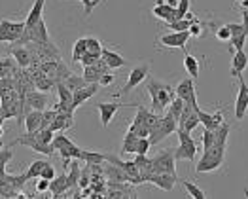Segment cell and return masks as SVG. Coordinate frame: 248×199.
<instances>
[{"label":"cell","instance_id":"22","mask_svg":"<svg viewBox=\"0 0 248 199\" xmlns=\"http://www.w3.org/2000/svg\"><path fill=\"white\" fill-rule=\"evenodd\" d=\"M40 123H42V112L40 110H29L25 112V118H23V125L29 133H34L40 129Z\"/></svg>","mask_w":248,"mask_h":199},{"label":"cell","instance_id":"49","mask_svg":"<svg viewBox=\"0 0 248 199\" xmlns=\"http://www.w3.org/2000/svg\"><path fill=\"white\" fill-rule=\"evenodd\" d=\"M80 2L83 4V14L89 16V14L95 10V6H99L103 0H80Z\"/></svg>","mask_w":248,"mask_h":199},{"label":"cell","instance_id":"56","mask_svg":"<svg viewBox=\"0 0 248 199\" xmlns=\"http://www.w3.org/2000/svg\"><path fill=\"white\" fill-rule=\"evenodd\" d=\"M241 17H243V29H245V34L248 36V8H243L241 10Z\"/></svg>","mask_w":248,"mask_h":199},{"label":"cell","instance_id":"16","mask_svg":"<svg viewBox=\"0 0 248 199\" xmlns=\"http://www.w3.org/2000/svg\"><path fill=\"white\" fill-rule=\"evenodd\" d=\"M197 116H199V123L207 129H218V125L224 121V114H222V108H218L214 114H208V112H203L201 108L197 110Z\"/></svg>","mask_w":248,"mask_h":199},{"label":"cell","instance_id":"32","mask_svg":"<svg viewBox=\"0 0 248 199\" xmlns=\"http://www.w3.org/2000/svg\"><path fill=\"white\" fill-rule=\"evenodd\" d=\"M178 182H180V184L186 188V192H187V196H189V198H193V199H205V198H207V194H205V192H203V190H201L197 184H193V182L184 180V179L178 180Z\"/></svg>","mask_w":248,"mask_h":199},{"label":"cell","instance_id":"52","mask_svg":"<svg viewBox=\"0 0 248 199\" xmlns=\"http://www.w3.org/2000/svg\"><path fill=\"white\" fill-rule=\"evenodd\" d=\"M228 29L231 33V36H237V34H245V29L241 23H228Z\"/></svg>","mask_w":248,"mask_h":199},{"label":"cell","instance_id":"45","mask_svg":"<svg viewBox=\"0 0 248 199\" xmlns=\"http://www.w3.org/2000/svg\"><path fill=\"white\" fill-rule=\"evenodd\" d=\"M152 148L150 139L148 137H139L137 140V146H135V154H148V150Z\"/></svg>","mask_w":248,"mask_h":199},{"label":"cell","instance_id":"3","mask_svg":"<svg viewBox=\"0 0 248 199\" xmlns=\"http://www.w3.org/2000/svg\"><path fill=\"white\" fill-rule=\"evenodd\" d=\"M176 137H178V146L174 148V158L176 161L180 159H187V161H195V156H197V144L195 140L191 139V135L184 131V129H176Z\"/></svg>","mask_w":248,"mask_h":199},{"label":"cell","instance_id":"20","mask_svg":"<svg viewBox=\"0 0 248 199\" xmlns=\"http://www.w3.org/2000/svg\"><path fill=\"white\" fill-rule=\"evenodd\" d=\"M49 192L53 194L51 198H55V199L64 198V194H66V192H70V190H68V179H66V173H62L61 177H55L53 180H49Z\"/></svg>","mask_w":248,"mask_h":199},{"label":"cell","instance_id":"38","mask_svg":"<svg viewBox=\"0 0 248 199\" xmlns=\"http://www.w3.org/2000/svg\"><path fill=\"white\" fill-rule=\"evenodd\" d=\"M83 80L87 82V83H99V78H101V72L93 66V65H87V66H83Z\"/></svg>","mask_w":248,"mask_h":199},{"label":"cell","instance_id":"7","mask_svg":"<svg viewBox=\"0 0 248 199\" xmlns=\"http://www.w3.org/2000/svg\"><path fill=\"white\" fill-rule=\"evenodd\" d=\"M25 33V21L0 19V44L2 42H17Z\"/></svg>","mask_w":248,"mask_h":199},{"label":"cell","instance_id":"37","mask_svg":"<svg viewBox=\"0 0 248 199\" xmlns=\"http://www.w3.org/2000/svg\"><path fill=\"white\" fill-rule=\"evenodd\" d=\"M62 83H64L72 93H74V91H78V89H82L83 85H87V82L83 80V76H76V74H70V76L64 80Z\"/></svg>","mask_w":248,"mask_h":199},{"label":"cell","instance_id":"1","mask_svg":"<svg viewBox=\"0 0 248 199\" xmlns=\"http://www.w3.org/2000/svg\"><path fill=\"white\" fill-rule=\"evenodd\" d=\"M146 89H148L150 99H152V110L157 112V114L165 112L167 106L170 104V100L176 97L174 87H170L169 83H163L159 80L152 78V76L146 78Z\"/></svg>","mask_w":248,"mask_h":199},{"label":"cell","instance_id":"51","mask_svg":"<svg viewBox=\"0 0 248 199\" xmlns=\"http://www.w3.org/2000/svg\"><path fill=\"white\" fill-rule=\"evenodd\" d=\"M176 12H178V17L182 19L189 12V0H178V6H176Z\"/></svg>","mask_w":248,"mask_h":199},{"label":"cell","instance_id":"21","mask_svg":"<svg viewBox=\"0 0 248 199\" xmlns=\"http://www.w3.org/2000/svg\"><path fill=\"white\" fill-rule=\"evenodd\" d=\"M64 173H66V179H68V190H70V192L76 190V188H78V180H80V173H82V169H80V159H70L68 169H66Z\"/></svg>","mask_w":248,"mask_h":199},{"label":"cell","instance_id":"15","mask_svg":"<svg viewBox=\"0 0 248 199\" xmlns=\"http://www.w3.org/2000/svg\"><path fill=\"white\" fill-rule=\"evenodd\" d=\"M146 182H152L154 186L165 190V192H170L174 188V184L178 182V177L176 175H170V173H152Z\"/></svg>","mask_w":248,"mask_h":199},{"label":"cell","instance_id":"24","mask_svg":"<svg viewBox=\"0 0 248 199\" xmlns=\"http://www.w3.org/2000/svg\"><path fill=\"white\" fill-rule=\"evenodd\" d=\"M101 57L106 61V65H108L110 68H122V66L127 65V61H125L118 51H112V50H108V48H103Z\"/></svg>","mask_w":248,"mask_h":199},{"label":"cell","instance_id":"13","mask_svg":"<svg viewBox=\"0 0 248 199\" xmlns=\"http://www.w3.org/2000/svg\"><path fill=\"white\" fill-rule=\"evenodd\" d=\"M239 93L235 99V119H243L248 112V85L243 76H239Z\"/></svg>","mask_w":248,"mask_h":199},{"label":"cell","instance_id":"6","mask_svg":"<svg viewBox=\"0 0 248 199\" xmlns=\"http://www.w3.org/2000/svg\"><path fill=\"white\" fill-rule=\"evenodd\" d=\"M176 158H174V148H167L161 150L159 154H155L152 158V167H154V173H170V175H176Z\"/></svg>","mask_w":248,"mask_h":199},{"label":"cell","instance_id":"58","mask_svg":"<svg viewBox=\"0 0 248 199\" xmlns=\"http://www.w3.org/2000/svg\"><path fill=\"white\" fill-rule=\"evenodd\" d=\"M4 121H6V119L0 116V139H2V135H4V127H2V125H4Z\"/></svg>","mask_w":248,"mask_h":199},{"label":"cell","instance_id":"36","mask_svg":"<svg viewBox=\"0 0 248 199\" xmlns=\"http://www.w3.org/2000/svg\"><path fill=\"white\" fill-rule=\"evenodd\" d=\"M47 161L46 159H36V161H32L31 163V167L25 171V175H27V179H40V173L42 169H44V165H46Z\"/></svg>","mask_w":248,"mask_h":199},{"label":"cell","instance_id":"31","mask_svg":"<svg viewBox=\"0 0 248 199\" xmlns=\"http://www.w3.org/2000/svg\"><path fill=\"white\" fill-rule=\"evenodd\" d=\"M199 125V116H197V110L195 112H191V114H187L186 118L178 119V127L180 129H184L187 133H191L195 127Z\"/></svg>","mask_w":248,"mask_h":199},{"label":"cell","instance_id":"9","mask_svg":"<svg viewBox=\"0 0 248 199\" xmlns=\"http://www.w3.org/2000/svg\"><path fill=\"white\" fill-rule=\"evenodd\" d=\"M174 93L176 97L187 102L189 106H193L195 110H199V104H197V89H195V80L193 78H186L180 80V83L174 87Z\"/></svg>","mask_w":248,"mask_h":199},{"label":"cell","instance_id":"5","mask_svg":"<svg viewBox=\"0 0 248 199\" xmlns=\"http://www.w3.org/2000/svg\"><path fill=\"white\" fill-rule=\"evenodd\" d=\"M12 146H27V148H31V150H34V152H38V154H44V156H53L55 154V150H53V146L51 144H46V142H42L38 137H36V131L34 133H25V135H21L17 139L14 140V142H10V148Z\"/></svg>","mask_w":248,"mask_h":199},{"label":"cell","instance_id":"33","mask_svg":"<svg viewBox=\"0 0 248 199\" xmlns=\"http://www.w3.org/2000/svg\"><path fill=\"white\" fill-rule=\"evenodd\" d=\"M0 180H4V182H8V184H12L14 188H17V190H23L25 188V184L29 182V179H27V175L23 173V175H4V179H0Z\"/></svg>","mask_w":248,"mask_h":199},{"label":"cell","instance_id":"26","mask_svg":"<svg viewBox=\"0 0 248 199\" xmlns=\"http://www.w3.org/2000/svg\"><path fill=\"white\" fill-rule=\"evenodd\" d=\"M184 68H186V72L189 74V78H193V80L199 78L201 65H199V59H197V57H193V55L186 53V55H184Z\"/></svg>","mask_w":248,"mask_h":199},{"label":"cell","instance_id":"29","mask_svg":"<svg viewBox=\"0 0 248 199\" xmlns=\"http://www.w3.org/2000/svg\"><path fill=\"white\" fill-rule=\"evenodd\" d=\"M229 131H231V125L226 123V121H222L218 125V129H214V133H216V144L214 146H228Z\"/></svg>","mask_w":248,"mask_h":199},{"label":"cell","instance_id":"19","mask_svg":"<svg viewBox=\"0 0 248 199\" xmlns=\"http://www.w3.org/2000/svg\"><path fill=\"white\" fill-rule=\"evenodd\" d=\"M74 125V114H68V112H57V116L55 119L51 121V125H49V129L53 131V133H64L66 129H70Z\"/></svg>","mask_w":248,"mask_h":199},{"label":"cell","instance_id":"28","mask_svg":"<svg viewBox=\"0 0 248 199\" xmlns=\"http://www.w3.org/2000/svg\"><path fill=\"white\" fill-rule=\"evenodd\" d=\"M17 68H19V66H17V63H16L14 57H2V59H0V78H4V76H14Z\"/></svg>","mask_w":248,"mask_h":199},{"label":"cell","instance_id":"25","mask_svg":"<svg viewBox=\"0 0 248 199\" xmlns=\"http://www.w3.org/2000/svg\"><path fill=\"white\" fill-rule=\"evenodd\" d=\"M44 6H46V0H34V4H32L31 10H29V16H27V19H25V27H31V25H34L36 21L42 19V16H44Z\"/></svg>","mask_w":248,"mask_h":199},{"label":"cell","instance_id":"39","mask_svg":"<svg viewBox=\"0 0 248 199\" xmlns=\"http://www.w3.org/2000/svg\"><path fill=\"white\" fill-rule=\"evenodd\" d=\"M72 144V140L68 139L66 135H62L61 131H59V135H53V140H51V146H53V150L55 152H59L62 148H68Z\"/></svg>","mask_w":248,"mask_h":199},{"label":"cell","instance_id":"47","mask_svg":"<svg viewBox=\"0 0 248 199\" xmlns=\"http://www.w3.org/2000/svg\"><path fill=\"white\" fill-rule=\"evenodd\" d=\"M57 177V173H55V167L47 161L46 165H44V169H42V173H40V179H46V180H53Z\"/></svg>","mask_w":248,"mask_h":199},{"label":"cell","instance_id":"12","mask_svg":"<svg viewBox=\"0 0 248 199\" xmlns=\"http://www.w3.org/2000/svg\"><path fill=\"white\" fill-rule=\"evenodd\" d=\"M125 106H137L135 102H131V104H125V102H97V110H99V114H101V125L103 127H108L110 125V121L114 119L116 116V112L120 110V108H125Z\"/></svg>","mask_w":248,"mask_h":199},{"label":"cell","instance_id":"30","mask_svg":"<svg viewBox=\"0 0 248 199\" xmlns=\"http://www.w3.org/2000/svg\"><path fill=\"white\" fill-rule=\"evenodd\" d=\"M80 161H85V165H91V163H104V161H106V154L95 152V150H82Z\"/></svg>","mask_w":248,"mask_h":199},{"label":"cell","instance_id":"43","mask_svg":"<svg viewBox=\"0 0 248 199\" xmlns=\"http://www.w3.org/2000/svg\"><path fill=\"white\" fill-rule=\"evenodd\" d=\"M55 91H57V95H59V100H64V102H72V91L64 85V83H57L55 85Z\"/></svg>","mask_w":248,"mask_h":199},{"label":"cell","instance_id":"34","mask_svg":"<svg viewBox=\"0 0 248 199\" xmlns=\"http://www.w3.org/2000/svg\"><path fill=\"white\" fill-rule=\"evenodd\" d=\"M85 46H87V51L95 57H101V51H103V42L95 36H85Z\"/></svg>","mask_w":248,"mask_h":199},{"label":"cell","instance_id":"10","mask_svg":"<svg viewBox=\"0 0 248 199\" xmlns=\"http://www.w3.org/2000/svg\"><path fill=\"white\" fill-rule=\"evenodd\" d=\"M191 38L187 31H170V33H165L161 34L157 42L163 46V48H178L182 51H186V44L187 40Z\"/></svg>","mask_w":248,"mask_h":199},{"label":"cell","instance_id":"11","mask_svg":"<svg viewBox=\"0 0 248 199\" xmlns=\"http://www.w3.org/2000/svg\"><path fill=\"white\" fill-rule=\"evenodd\" d=\"M49 100H47V93L44 91H36V89H31L27 95H25V102H23V112H29V110H40L44 112L47 108Z\"/></svg>","mask_w":248,"mask_h":199},{"label":"cell","instance_id":"53","mask_svg":"<svg viewBox=\"0 0 248 199\" xmlns=\"http://www.w3.org/2000/svg\"><path fill=\"white\" fill-rule=\"evenodd\" d=\"M93 66H95V68H97L101 74H104V72H108V70H110V66L106 65V61H104L103 57H97V59H95V63H93Z\"/></svg>","mask_w":248,"mask_h":199},{"label":"cell","instance_id":"40","mask_svg":"<svg viewBox=\"0 0 248 199\" xmlns=\"http://www.w3.org/2000/svg\"><path fill=\"white\" fill-rule=\"evenodd\" d=\"M12 158H14V152L10 150V146L8 148H2V152H0V179H4L6 165H8V161H12Z\"/></svg>","mask_w":248,"mask_h":199},{"label":"cell","instance_id":"14","mask_svg":"<svg viewBox=\"0 0 248 199\" xmlns=\"http://www.w3.org/2000/svg\"><path fill=\"white\" fill-rule=\"evenodd\" d=\"M99 89H101L99 83H87V85H83L82 89L74 91V93H72V106H74V110H76L78 106H82L85 100L91 99L93 95H97Z\"/></svg>","mask_w":248,"mask_h":199},{"label":"cell","instance_id":"4","mask_svg":"<svg viewBox=\"0 0 248 199\" xmlns=\"http://www.w3.org/2000/svg\"><path fill=\"white\" fill-rule=\"evenodd\" d=\"M176 129H178V121L172 118L169 112H165V116H161L159 118V123L150 131V144L154 146V144H159L163 139H167L169 135H172V133H176Z\"/></svg>","mask_w":248,"mask_h":199},{"label":"cell","instance_id":"18","mask_svg":"<svg viewBox=\"0 0 248 199\" xmlns=\"http://www.w3.org/2000/svg\"><path fill=\"white\" fill-rule=\"evenodd\" d=\"M10 53H12V57L16 59L19 68H29V66H31V63H32V53H31V50H29L27 46L10 48Z\"/></svg>","mask_w":248,"mask_h":199},{"label":"cell","instance_id":"50","mask_svg":"<svg viewBox=\"0 0 248 199\" xmlns=\"http://www.w3.org/2000/svg\"><path fill=\"white\" fill-rule=\"evenodd\" d=\"M114 82H116V76H114V74L104 72V74H101V78H99V85H101V87H108V85H112Z\"/></svg>","mask_w":248,"mask_h":199},{"label":"cell","instance_id":"55","mask_svg":"<svg viewBox=\"0 0 248 199\" xmlns=\"http://www.w3.org/2000/svg\"><path fill=\"white\" fill-rule=\"evenodd\" d=\"M46 190H49V180L40 179L38 182H36V192H38V194H44Z\"/></svg>","mask_w":248,"mask_h":199},{"label":"cell","instance_id":"57","mask_svg":"<svg viewBox=\"0 0 248 199\" xmlns=\"http://www.w3.org/2000/svg\"><path fill=\"white\" fill-rule=\"evenodd\" d=\"M165 4H169L170 8H176L178 6V0H165Z\"/></svg>","mask_w":248,"mask_h":199},{"label":"cell","instance_id":"17","mask_svg":"<svg viewBox=\"0 0 248 199\" xmlns=\"http://www.w3.org/2000/svg\"><path fill=\"white\" fill-rule=\"evenodd\" d=\"M248 66V55L245 53V50H239L233 53V59H231V76L233 78H239L243 76V72L247 70Z\"/></svg>","mask_w":248,"mask_h":199},{"label":"cell","instance_id":"8","mask_svg":"<svg viewBox=\"0 0 248 199\" xmlns=\"http://www.w3.org/2000/svg\"><path fill=\"white\" fill-rule=\"evenodd\" d=\"M148 76H150V65H139V66H135V68L129 72L127 83L122 87L120 93H116V97H124V95H127V93H131V91L137 89Z\"/></svg>","mask_w":248,"mask_h":199},{"label":"cell","instance_id":"35","mask_svg":"<svg viewBox=\"0 0 248 199\" xmlns=\"http://www.w3.org/2000/svg\"><path fill=\"white\" fill-rule=\"evenodd\" d=\"M247 34H237V36H231L228 40V50L229 53H235L239 50H245V44H247Z\"/></svg>","mask_w":248,"mask_h":199},{"label":"cell","instance_id":"42","mask_svg":"<svg viewBox=\"0 0 248 199\" xmlns=\"http://www.w3.org/2000/svg\"><path fill=\"white\" fill-rule=\"evenodd\" d=\"M214 144H216V133L212 129L205 127V131H203V150H210Z\"/></svg>","mask_w":248,"mask_h":199},{"label":"cell","instance_id":"23","mask_svg":"<svg viewBox=\"0 0 248 199\" xmlns=\"http://www.w3.org/2000/svg\"><path fill=\"white\" fill-rule=\"evenodd\" d=\"M104 179H108L110 182H129V175L122 167L110 163V165L104 167Z\"/></svg>","mask_w":248,"mask_h":199},{"label":"cell","instance_id":"2","mask_svg":"<svg viewBox=\"0 0 248 199\" xmlns=\"http://www.w3.org/2000/svg\"><path fill=\"white\" fill-rule=\"evenodd\" d=\"M226 159V146H212L210 150H203V156L197 163L195 173H212L224 165Z\"/></svg>","mask_w":248,"mask_h":199},{"label":"cell","instance_id":"48","mask_svg":"<svg viewBox=\"0 0 248 199\" xmlns=\"http://www.w3.org/2000/svg\"><path fill=\"white\" fill-rule=\"evenodd\" d=\"M214 34H216V38L222 40V42H228V40L231 38V33H229L228 25H222V27H218Z\"/></svg>","mask_w":248,"mask_h":199},{"label":"cell","instance_id":"44","mask_svg":"<svg viewBox=\"0 0 248 199\" xmlns=\"http://www.w3.org/2000/svg\"><path fill=\"white\" fill-rule=\"evenodd\" d=\"M167 29H169V31H187V29H189V21H187L186 17L170 21V23H167Z\"/></svg>","mask_w":248,"mask_h":199},{"label":"cell","instance_id":"41","mask_svg":"<svg viewBox=\"0 0 248 199\" xmlns=\"http://www.w3.org/2000/svg\"><path fill=\"white\" fill-rule=\"evenodd\" d=\"M85 51H87V46H85V36H82V38H78L76 42H74V50H72V59H74V63H78V61H80V57H82Z\"/></svg>","mask_w":248,"mask_h":199},{"label":"cell","instance_id":"27","mask_svg":"<svg viewBox=\"0 0 248 199\" xmlns=\"http://www.w3.org/2000/svg\"><path fill=\"white\" fill-rule=\"evenodd\" d=\"M137 140H139V137H137L135 129L129 127V129H127V135H125V139H124V144H122V154H135Z\"/></svg>","mask_w":248,"mask_h":199},{"label":"cell","instance_id":"46","mask_svg":"<svg viewBox=\"0 0 248 199\" xmlns=\"http://www.w3.org/2000/svg\"><path fill=\"white\" fill-rule=\"evenodd\" d=\"M187 33H189V36H195V38H199L201 34H203V25H201V21L195 19L189 23V29H187Z\"/></svg>","mask_w":248,"mask_h":199},{"label":"cell","instance_id":"54","mask_svg":"<svg viewBox=\"0 0 248 199\" xmlns=\"http://www.w3.org/2000/svg\"><path fill=\"white\" fill-rule=\"evenodd\" d=\"M95 59H97L95 55H91L89 51H85L82 57H80V61H78V63H82L83 66H87V65H93V63H95Z\"/></svg>","mask_w":248,"mask_h":199}]
</instances>
